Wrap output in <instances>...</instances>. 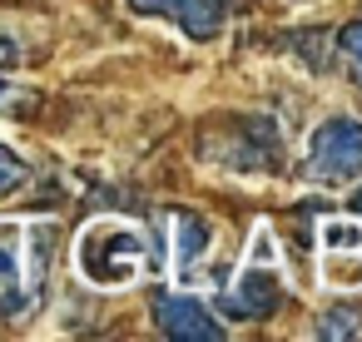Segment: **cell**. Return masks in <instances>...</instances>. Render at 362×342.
<instances>
[{"label":"cell","mask_w":362,"mask_h":342,"mask_svg":"<svg viewBox=\"0 0 362 342\" xmlns=\"http://www.w3.org/2000/svg\"><path fill=\"white\" fill-rule=\"evenodd\" d=\"M75 268L95 288H134L144 278H159L164 258L154 253L144 228H134L124 218H95L75 243Z\"/></svg>","instance_id":"cell-1"},{"label":"cell","mask_w":362,"mask_h":342,"mask_svg":"<svg viewBox=\"0 0 362 342\" xmlns=\"http://www.w3.org/2000/svg\"><path fill=\"white\" fill-rule=\"evenodd\" d=\"M303 174L313 184H327V189H342L362 174V119L352 114H337V119H322L308 139V154H303Z\"/></svg>","instance_id":"cell-2"},{"label":"cell","mask_w":362,"mask_h":342,"mask_svg":"<svg viewBox=\"0 0 362 342\" xmlns=\"http://www.w3.org/2000/svg\"><path fill=\"white\" fill-rule=\"evenodd\" d=\"M154 317H159V332L164 337H179V342H223V322L189 293H159L154 297Z\"/></svg>","instance_id":"cell-3"},{"label":"cell","mask_w":362,"mask_h":342,"mask_svg":"<svg viewBox=\"0 0 362 342\" xmlns=\"http://www.w3.org/2000/svg\"><path fill=\"white\" fill-rule=\"evenodd\" d=\"M134 16H154L179 25L189 40H209L223 30V0H129Z\"/></svg>","instance_id":"cell-4"},{"label":"cell","mask_w":362,"mask_h":342,"mask_svg":"<svg viewBox=\"0 0 362 342\" xmlns=\"http://www.w3.org/2000/svg\"><path fill=\"white\" fill-rule=\"evenodd\" d=\"M273 307H278V283H273V273H263V263H248L233 278V288L223 293V312L228 317L263 322V317H273Z\"/></svg>","instance_id":"cell-5"},{"label":"cell","mask_w":362,"mask_h":342,"mask_svg":"<svg viewBox=\"0 0 362 342\" xmlns=\"http://www.w3.org/2000/svg\"><path fill=\"white\" fill-rule=\"evenodd\" d=\"M169 228H174V263H179V273H189L209 248H214V233H209V223H199V218H189V213H174L169 218Z\"/></svg>","instance_id":"cell-6"},{"label":"cell","mask_w":362,"mask_h":342,"mask_svg":"<svg viewBox=\"0 0 362 342\" xmlns=\"http://www.w3.org/2000/svg\"><path fill=\"white\" fill-rule=\"evenodd\" d=\"M322 283L327 288H362V253L357 248H327Z\"/></svg>","instance_id":"cell-7"},{"label":"cell","mask_w":362,"mask_h":342,"mask_svg":"<svg viewBox=\"0 0 362 342\" xmlns=\"http://www.w3.org/2000/svg\"><path fill=\"white\" fill-rule=\"evenodd\" d=\"M317 238L322 248H362V218H327Z\"/></svg>","instance_id":"cell-8"},{"label":"cell","mask_w":362,"mask_h":342,"mask_svg":"<svg viewBox=\"0 0 362 342\" xmlns=\"http://www.w3.org/2000/svg\"><path fill=\"white\" fill-rule=\"evenodd\" d=\"M317 337H362V312L352 307H332L317 317Z\"/></svg>","instance_id":"cell-9"},{"label":"cell","mask_w":362,"mask_h":342,"mask_svg":"<svg viewBox=\"0 0 362 342\" xmlns=\"http://www.w3.org/2000/svg\"><path fill=\"white\" fill-rule=\"evenodd\" d=\"M30 179V164L11 149V144H0V199H6V194H16L21 184Z\"/></svg>","instance_id":"cell-10"},{"label":"cell","mask_w":362,"mask_h":342,"mask_svg":"<svg viewBox=\"0 0 362 342\" xmlns=\"http://www.w3.org/2000/svg\"><path fill=\"white\" fill-rule=\"evenodd\" d=\"M342 55H347V60H352V70L362 75V20L342 30Z\"/></svg>","instance_id":"cell-11"},{"label":"cell","mask_w":362,"mask_h":342,"mask_svg":"<svg viewBox=\"0 0 362 342\" xmlns=\"http://www.w3.org/2000/svg\"><path fill=\"white\" fill-rule=\"evenodd\" d=\"M16 60H21V50L11 40H0V65H16Z\"/></svg>","instance_id":"cell-12"},{"label":"cell","mask_w":362,"mask_h":342,"mask_svg":"<svg viewBox=\"0 0 362 342\" xmlns=\"http://www.w3.org/2000/svg\"><path fill=\"white\" fill-rule=\"evenodd\" d=\"M352 204H357V218H362V194H357V199H352Z\"/></svg>","instance_id":"cell-13"}]
</instances>
